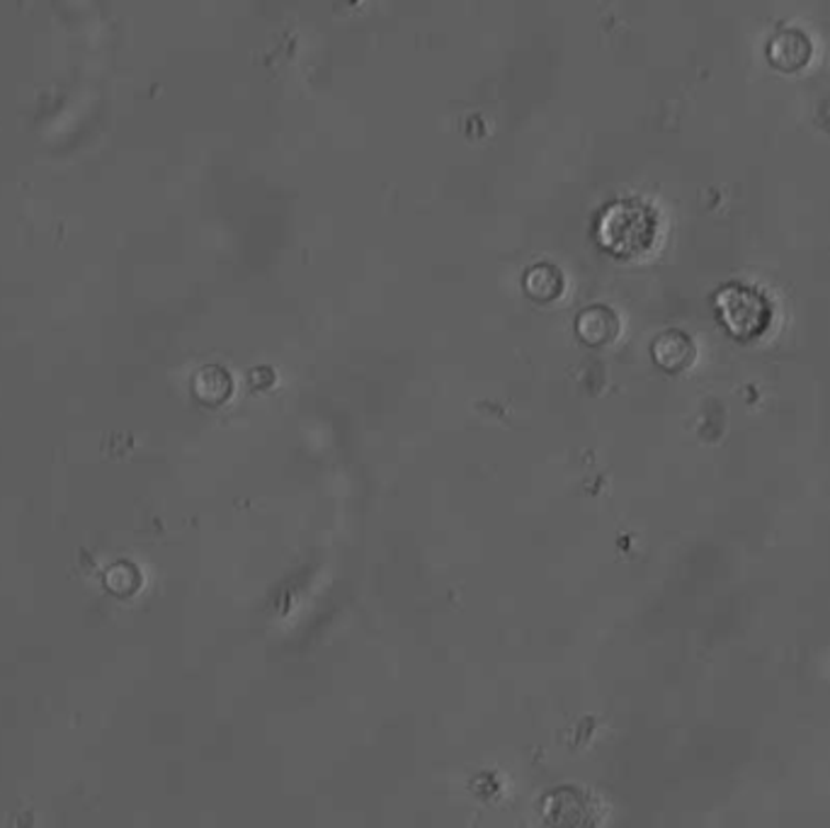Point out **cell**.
<instances>
[{
	"label": "cell",
	"mask_w": 830,
	"mask_h": 828,
	"mask_svg": "<svg viewBox=\"0 0 830 828\" xmlns=\"http://www.w3.org/2000/svg\"><path fill=\"white\" fill-rule=\"evenodd\" d=\"M653 357H656V363L668 369V372H680L685 367L693 365L695 360V345L689 338L680 331H671V333H663L656 345H653Z\"/></svg>",
	"instance_id": "3957f363"
},
{
	"label": "cell",
	"mask_w": 830,
	"mask_h": 828,
	"mask_svg": "<svg viewBox=\"0 0 830 828\" xmlns=\"http://www.w3.org/2000/svg\"><path fill=\"white\" fill-rule=\"evenodd\" d=\"M814 44L801 30H779L767 44L770 64L779 71L794 74L811 62Z\"/></svg>",
	"instance_id": "7a4b0ae2"
},
{
	"label": "cell",
	"mask_w": 830,
	"mask_h": 828,
	"mask_svg": "<svg viewBox=\"0 0 830 828\" xmlns=\"http://www.w3.org/2000/svg\"><path fill=\"white\" fill-rule=\"evenodd\" d=\"M721 311L723 319H727L729 329L735 335H751L755 333L760 325L765 323V319L757 317V311L767 313L765 305L760 301L757 295H753L751 289H741V287H731L721 295Z\"/></svg>",
	"instance_id": "6da1fadb"
},
{
	"label": "cell",
	"mask_w": 830,
	"mask_h": 828,
	"mask_svg": "<svg viewBox=\"0 0 830 828\" xmlns=\"http://www.w3.org/2000/svg\"><path fill=\"white\" fill-rule=\"evenodd\" d=\"M583 319H588V321L595 323V331L586 338V341H590L593 345L607 343V341H612V338H615V333H617V319H615L612 311L593 309Z\"/></svg>",
	"instance_id": "277c9868"
}]
</instances>
